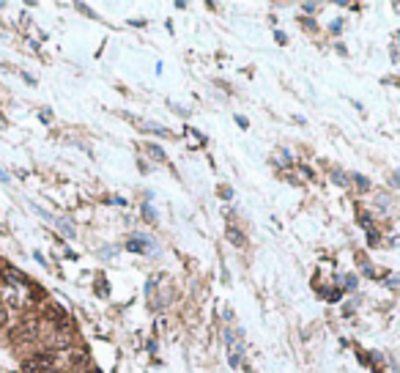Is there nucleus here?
I'll list each match as a JSON object with an SVG mask.
<instances>
[{"instance_id": "3", "label": "nucleus", "mask_w": 400, "mask_h": 373, "mask_svg": "<svg viewBox=\"0 0 400 373\" xmlns=\"http://www.w3.org/2000/svg\"><path fill=\"white\" fill-rule=\"evenodd\" d=\"M225 340H228V357H230V365H233V368H242V351H238V340H236V335H233V332H228Z\"/></svg>"}, {"instance_id": "7", "label": "nucleus", "mask_w": 400, "mask_h": 373, "mask_svg": "<svg viewBox=\"0 0 400 373\" xmlns=\"http://www.w3.org/2000/svg\"><path fill=\"white\" fill-rule=\"evenodd\" d=\"M351 181H356V184H359V187H362V189H370V181H367L365 176H359V173H356V176H354V179H351Z\"/></svg>"}, {"instance_id": "2", "label": "nucleus", "mask_w": 400, "mask_h": 373, "mask_svg": "<svg viewBox=\"0 0 400 373\" xmlns=\"http://www.w3.org/2000/svg\"><path fill=\"white\" fill-rule=\"evenodd\" d=\"M22 373H61V370H55V365L47 357H38V360H30L22 365Z\"/></svg>"}, {"instance_id": "4", "label": "nucleus", "mask_w": 400, "mask_h": 373, "mask_svg": "<svg viewBox=\"0 0 400 373\" xmlns=\"http://www.w3.org/2000/svg\"><path fill=\"white\" fill-rule=\"evenodd\" d=\"M129 250H134V252H151V242L148 239H132L129 242Z\"/></svg>"}, {"instance_id": "10", "label": "nucleus", "mask_w": 400, "mask_h": 373, "mask_svg": "<svg viewBox=\"0 0 400 373\" xmlns=\"http://www.w3.org/2000/svg\"><path fill=\"white\" fill-rule=\"evenodd\" d=\"M346 285L351 288V285H356V274H348V280H346Z\"/></svg>"}, {"instance_id": "1", "label": "nucleus", "mask_w": 400, "mask_h": 373, "mask_svg": "<svg viewBox=\"0 0 400 373\" xmlns=\"http://www.w3.org/2000/svg\"><path fill=\"white\" fill-rule=\"evenodd\" d=\"M11 274H14V277H9V280L3 283V299H6L11 307H22V305H25V288H22L17 272H11Z\"/></svg>"}, {"instance_id": "9", "label": "nucleus", "mask_w": 400, "mask_h": 373, "mask_svg": "<svg viewBox=\"0 0 400 373\" xmlns=\"http://www.w3.org/2000/svg\"><path fill=\"white\" fill-rule=\"evenodd\" d=\"M392 288H395V285H400V274H389V280H387Z\"/></svg>"}, {"instance_id": "6", "label": "nucleus", "mask_w": 400, "mask_h": 373, "mask_svg": "<svg viewBox=\"0 0 400 373\" xmlns=\"http://www.w3.org/2000/svg\"><path fill=\"white\" fill-rule=\"evenodd\" d=\"M228 239H230V242H233V244H244V236H242V233H238V231H236V228H233V225H230V228H228Z\"/></svg>"}, {"instance_id": "5", "label": "nucleus", "mask_w": 400, "mask_h": 373, "mask_svg": "<svg viewBox=\"0 0 400 373\" xmlns=\"http://www.w3.org/2000/svg\"><path fill=\"white\" fill-rule=\"evenodd\" d=\"M332 181H334V184H340V187H348V184H351V179H348L343 170H337V168L332 170Z\"/></svg>"}, {"instance_id": "11", "label": "nucleus", "mask_w": 400, "mask_h": 373, "mask_svg": "<svg viewBox=\"0 0 400 373\" xmlns=\"http://www.w3.org/2000/svg\"><path fill=\"white\" fill-rule=\"evenodd\" d=\"M392 184H395V187H400V176H392Z\"/></svg>"}, {"instance_id": "8", "label": "nucleus", "mask_w": 400, "mask_h": 373, "mask_svg": "<svg viewBox=\"0 0 400 373\" xmlns=\"http://www.w3.org/2000/svg\"><path fill=\"white\" fill-rule=\"evenodd\" d=\"M148 151L156 156V160H165V154H162V148H156V146H148Z\"/></svg>"}]
</instances>
